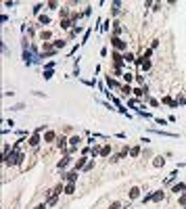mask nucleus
Here are the masks:
<instances>
[{"label":"nucleus","instance_id":"f257e3e1","mask_svg":"<svg viewBox=\"0 0 186 209\" xmlns=\"http://www.w3.org/2000/svg\"><path fill=\"white\" fill-rule=\"evenodd\" d=\"M138 197H140V188H138V186L130 188V195H128V199H130V201H134V199H138Z\"/></svg>","mask_w":186,"mask_h":209},{"label":"nucleus","instance_id":"f03ea898","mask_svg":"<svg viewBox=\"0 0 186 209\" xmlns=\"http://www.w3.org/2000/svg\"><path fill=\"white\" fill-rule=\"evenodd\" d=\"M111 42H113V46H115V48H126V46H128V44H126L124 40H119V38H113Z\"/></svg>","mask_w":186,"mask_h":209},{"label":"nucleus","instance_id":"7ed1b4c3","mask_svg":"<svg viewBox=\"0 0 186 209\" xmlns=\"http://www.w3.org/2000/svg\"><path fill=\"white\" fill-rule=\"evenodd\" d=\"M69 142H71V149H75V147H80V144H82V138H80V136H73Z\"/></svg>","mask_w":186,"mask_h":209},{"label":"nucleus","instance_id":"20e7f679","mask_svg":"<svg viewBox=\"0 0 186 209\" xmlns=\"http://www.w3.org/2000/svg\"><path fill=\"white\" fill-rule=\"evenodd\" d=\"M163 199H165V195L161 192V190H159L157 195H153V201H155V203H159V201H163Z\"/></svg>","mask_w":186,"mask_h":209},{"label":"nucleus","instance_id":"39448f33","mask_svg":"<svg viewBox=\"0 0 186 209\" xmlns=\"http://www.w3.org/2000/svg\"><path fill=\"white\" fill-rule=\"evenodd\" d=\"M44 140H46V142H48V144H50V142L55 140V132H48V134H46V136H44Z\"/></svg>","mask_w":186,"mask_h":209},{"label":"nucleus","instance_id":"423d86ee","mask_svg":"<svg viewBox=\"0 0 186 209\" xmlns=\"http://www.w3.org/2000/svg\"><path fill=\"white\" fill-rule=\"evenodd\" d=\"M153 165H155V167H161V165H163V159H161V157H155Z\"/></svg>","mask_w":186,"mask_h":209},{"label":"nucleus","instance_id":"0eeeda50","mask_svg":"<svg viewBox=\"0 0 186 209\" xmlns=\"http://www.w3.org/2000/svg\"><path fill=\"white\" fill-rule=\"evenodd\" d=\"M124 61L132 63V61H134V55H132V52H126V55H124Z\"/></svg>","mask_w":186,"mask_h":209},{"label":"nucleus","instance_id":"6e6552de","mask_svg":"<svg viewBox=\"0 0 186 209\" xmlns=\"http://www.w3.org/2000/svg\"><path fill=\"white\" fill-rule=\"evenodd\" d=\"M73 190H75V186H73V184H69V186H67V195H73Z\"/></svg>","mask_w":186,"mask_h":209},{"label":"nucleus","instance_id":"1a4fd4ad","mask_svg":"<svg viewBox=\"0 0 186 209\" xmlns=\"http://www.w3.org/2000/svg\"><path fill=\"white\" fill-rule=\"evenodd\" d=\"M109 153H111V147H109V144H107V147H105V149H103V157H107V155H109Z\"/></svg>","mask_w":186,"mask_h":209},{"label":"nucleus","instance_id":"9d476101","mask_svg":"<svg viewBox=\"0 0 186 209\" xmlns=\"http://www.w3.org/2000/svg\"><path fill=\"white\" fill-rule=\"evenodd\" d=\"M55 46H57V48H61V46H65V42H63V40H57V42H55Z\"/></svg>","mask_w":186,"mask_h":209},{"label":"nucleus","instance_id":"9b49d317","mask_svg":"<svg viewBox=\"0 0 186 209\" xmlns=\"http://www.w3.org/2000/svg\"><path fill=\"white\" fill-rule=\"evenodd\" d=\"M184 209H186V207H184Z\"/></svg>","mask_w":186,"mask_h":209}]
</instances>
